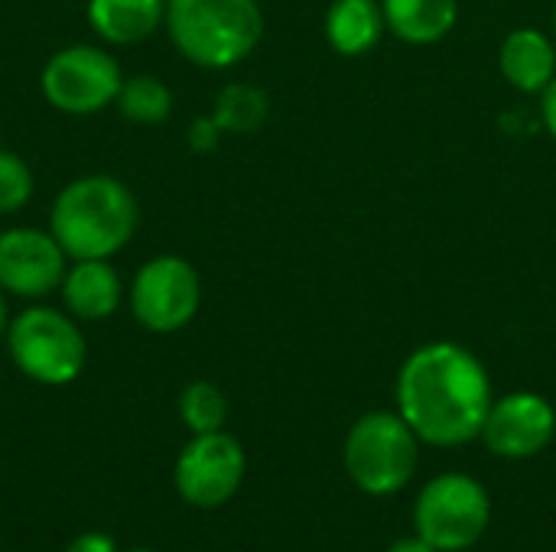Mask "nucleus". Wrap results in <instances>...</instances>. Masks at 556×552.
Segmentation results:
<instances>
[{"label":"nucleus","instance_id":"f257e3e1","mask_svg":"<svg viewBox=\"0 0 556 552\" xmlns=\"http://www.w3.org/2000/svg\"><path fill=\"white\" fill-rule=\"evenodd\" d=\"M489 410V371L456 342L417 348L397 374V413L427 446L456 449L479 439Z\"/></svg>","mask_w":556,"mask_h":552},{"label":"nucleus","instance_id":"a211bd4d","mask_svg":"<svg viewBox=\"0 0 556 552\" xmlns=\"http://www.w3.org/2000/svg\"><path fill=\"white\" fill-rule=\"evenodd\" d=\"M267 94L254 85H228L215 98L212 120L222 133H254L267 120Z\"/></svg>","mask_w":556,"mask_h":552},{"label":"nucleus","instance_id":"4be33fe9","mask_svg":"<svg viewBox=\"0 0 556 552\" xmlns=\"http://www.w3.org/2000/svg\"><path fill=\"white\" fill-rule=\"evenodd\" d=\"M65 552H117V547H114V540L108 537V534H81V537H75L68 547H65Z\"/></svg>","mask_w":556,"mask_h":552},{"label":"nucleus","instance_id":"423d86ee","mask_svg":"<svg viewBox=\"0 0 556 552\" xmlns=\"http://www.w3.org/2000/svg\"><path fill=\"white\" fill-rule=\"evenodd\" d=\"M121 62L91 42H72L55 49L42 72H39V91L46 104L68 117H91L104 107H111L124 85Z\"/></svg>","mask_w":556,"mask_h":552},{"label":"nucleus","instance_id":"ddd939ff","mask_svg":"<svg viewBox=\"0 0 556 552\" xmlns=\"http://www.w3.org/2000/svg\"><path fill=\"white\" fill-rule=\"evenodd\" d=\"M85 16L101 42L134 46L163 26L166 0H88Z\"/></svg>","mask_w":556,"mask_h":552},{"label":"nucleus","instance_id":"f3484780","mask_svg":"<svg viewBox=\"0 0 556 552\" xmlns=\"http://www.w3.org/2000/svg\"><path fill=\"white\" fill-rule=\"evenodd\" d=\"M114 104L134 124H163L173 114V91L156 75H127Z\"/></svg>","mask_w":556,"mask_h":552},{"label":"nucleus","instance_id":"f03ea898","mask_svg":"<svg viewBox=\"0 0 556 552\" xmlns=\"http://www.w3.org/2000/svg\"><path fill=\"white\" fill-rule=\"evenodd\" d=\"M140 221L130 185L111 172H88L65 182L49 211V231L68 260H111Z\"/></svg>","mask_w":556,"mask_h":552},{"label":"nucleus","instance_id":"20e7f679","mask_svg":"<svg viewBox=\"0 0 556 552\" xmlns=\"http://www.w3.org/2000/svg\"><path fill=\"white\" fill-rule=\"evenodd\" d=\"M7 351L13 368L42 387H65L85 371L88 345L78 329V319L52 309V306H29L10 319L7 329Z\"/></svg>","mask_w":556,"mask_h":552},{"label":"nucleus","instance_id":"6ab92c4d","mask_svg":"<svg viewBox=\"0 0 556 552\" xmlns=\"http://www.w3.org/2000/svg\"><path fill=\"white\" fill-rule=\"evenodd\" d=\"M179 416L192 436L218 433L228 423V400L212 381H192L179 394Z\"/></svg>","mask_w":556,"mask_h":552},{"label":"nucleus","instance_id":"1a4fd4ad","mask_svg":"<svg viewBox=\"0 0 556 552\" xmlns=\"http://www.w3.org/2000/svg\"><path fill=\"white\" fill-rule=\"evenodd\" d=\"M244 468H248V459H244L241 442L228 436L225 429H218V433L192 436L182 446L176 468H173V482L186 504L212 511V508L228 504L238 495L244 482Z\"/></svg>","mask_w":556,"mask_h":552},{"label":"nucleus","instance_id":"2eb2a0df","mask_svg":"<svg viewBox=\"0 0 556 552\" xmlns=\"http://www.w3.org/2000/svg\"><path fill=\"white\" fill-rule=\"evenodd\" d=\"M381 10L388 29L410 46L440 42L459 20L456 0H384Z\"/></svg>","mask_w":556,"mask_h":552},{"label":"nucleus","instance_id":"b1692460","mask_svg":"<svg viewBox=\"0 0 556 552\" xmlns=\"http://www.w3.org/2000/svg\"><path fill=\"white\" fill-rule=\"evenodd\" d=\"M388 552H437L427 540H420V537H404V540H397V543H391Z\"/></svg>","mask_w":556,"mask_h":552},{"label":"nucleus","instance_id":"412c9836","mask_svg":"<svg viewBox=\"0 0 556 552\" xmlns=\"http://www.w3.org/2000/svg\"><path fill=\"white\" fill-rule=\"evenodd\" d=\"M218 137H222V127H218L212 117H199V120L192 124V130H189V143H192L195 150H212V146L218 143Z\"/></svg>","mask_w":556,"mask_h":552},{"label":"nucleus","instance_id":"0eeeda50","mask_svg":"<svg viewBox=\"0 0 556 552\" xmlns=\"http://www.w3.org/2000/svg\"><path fill=\"white\" fill-rule=\"evenodd\" d=\"M489 521V491L463 472H446L417 495L414 530L437 552H463L476 547L485 537Z\"/></svg>","mask_w":556,"mask_h":552},{"label":"nucleus","instance_id":"9b49d317","mask_svg":"<svg viewBox=\"0 0 556 552\" xmlns=\"http://www.w3.org/2000/svg\"><path fill=\"white\" fill-rule=\"evenodd\" d=\"M556 436L554 407L531 390H515L502 400H492V410L482 426V439L489 452L498 459H531L544 452Z\"/></svg>","mask_w":556,"mask_h":552},{"label":"nucleus","instance_id":"5701e85b","mask_svg":"<svg viewBox=\"0 0 556 552\" xmlns=\"http://www.w3.org/2000/svg\"><path fill=\"white\" fill-rule=\"evenodd\" d=\"M541 117H544L547 133L556 140V78L541 91Z\"/></svg>","mask_w":556,"mask_h":552},{"label":"nucleus","instance_id":"6e6552de","mask_svg":"<svg viewBox=\"0 0 556 552\" xmlns=\"http://www.w3.org/2000/svg\"><path fill=\"white\" fill-rule=\"evenodd\" d=\"M127 303L140 329L153 335H173L199 316V270L179 254H156L137 267L127 290Z\"/></svg>","mask_w":556,"mask_h":552},{"label":"nucleus","instance_id":"f8f14e48","mask_svg":"<svg viewBox=\"0 0 556 552\" xmlns=\"http://www.w3.org/2000/svg\"><path fill=\"white\" fill-rule=\"evenodd\" d=\"M62 303L65 312L75 316L78 322H104L111 319L127 290L111 260H72V267L62 277Z\"/></svg>","mask_w":556,"mask_h":552},{"label":"nucleus","instance_id":"a878e982","mask_svg":"<svg viewBox=\"0 0 556 552\" xmlns=\"http://www.w3.org/2000/svg\"><path fill=\"white\" fill-rule=\"evenodd\" d=\"M554 42H556V3H554Z\"/></svg>","mask_w":556,"mask_h":552},{"label":"nucleus","instance_id":"aec40b11","mask_svg":"<svg viewBox=\"0 0 556 552\" xmlns=\"http://www.w3.org/2000/svg\"><path fill=\"white\" fill-rule=\"evenodd\" d=\"M36 192V176L29 169V163L0 146V215H16L29 205Z\"/></svg>","mask_w":556,"mask_h":552},{"label":"nucleus","instance_id":"393cba45","mask_svg":"<svg viewBox=\"0 0 556 552\" xmlns=\"http://www.w3.org/2000/svg\"><path fill=\"white\" fill-rule=\"evenodd\" d=\"M7 329H10V309H7V293L0 290V342L7 338Z\"/></svg>","mask_w":556,"mask_h":552},{"label":"nucleus","instance_id":"bb28decb","mask_svg":"<svg viewBox=\"0 0 556 552\" xmlns=\"http://www.w3.org/2000/svg\"><path fill=\"white\" fill-rule=\"evenodd\" d=\"M127 552H153V550H127Z\"/></svg>","mask_w":556,"mask_h":552},{"label":"nucleus","instance_id":"7ed1b4c3","mask_svg":"<svg viewBox=\"0 0 556 552\" xmlns=\"http://www.w3.org/2000/svg\"><path fill=\"white\" fill-rule=\"evenodd\" d=\"M163 26L192 65L231 68L257 49L264 13L257 0H166Z\"/></svg>","mask_w":556,"mask_h":552},{"label":"nucleus","instance_id":"39448f33","mask_svg":"<svg viewBox=\"0 0 556 552\" xmlns=\"http://www.w3.org/2000/svg\"><path fill=\"white\" fill-rule=\"evenodd\" d=\"M420 439L401 413H365L345 436L342 462L349 478L375 498L397 495L417 472Z\"/></svg>","mask_w":556,"mask_h":552},{"label":"nucleus","instance_id":"dca6fc26","mask_svg":"<svg viewBox=\"0 0 556 552\" xmlns=\"http://www.w3.org/2000/svg\"><path fill=\"white\" fill-rule=\"evenodd\" d=\"M384 10L375 0H336L326 13V39L342 55H365L384 36Z\"/></svg>","mask_w":556,"mask_h":552},{"label":"nucleus","instance_id":"9d476101","mask_svg":"<svg viewBox=\"0 0 556 552\" xmlns=\"http://www.w3.org/2000/svg\"><path fill=\"white\" fill-rule=\"evenodd\" d=\"M68 254L52 231L13 224L0 231V290L16 299H46L62 286Z\"/></svg>","mask_w":556,"mask_h":552},{"label":"nucleus","instance_id":"4468645a","mask_svg":"<svg viewBox=\"0 0 556 552\" xmlns=\"http://www.w3.org/2000/svg\"><path fill=\"white\" fill-rule=\"evenodd\" d=\"M502 75L525 94H541L556 78V42L541 29H515L498 52Z\"/></svg>","mask_w":556,"mask_h":552}]
</instances>
